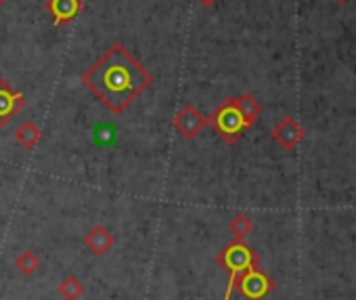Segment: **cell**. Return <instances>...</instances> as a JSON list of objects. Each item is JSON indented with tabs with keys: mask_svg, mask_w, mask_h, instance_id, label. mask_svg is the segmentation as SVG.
Here are the masks:
<instances>
[{
	"mask_svg": "<svg viewBox=\"0 0 356 300\" xmlns=\"http://www.w3.org/2000/svg\"><path fill=\"white\" fill-rule=\"evenodd\" d=\"M252 229H254V223H252V219L248 214H235L229 221V231H231V235L235 239H241L243 242L252 233Z\"/></svg>",
	"mask_w": 356,
	"mask_h": 300,
	"instance_id": "4fadbf2b",
	"label": "cell"
},
{
	"mask_svg": "<svg viewBox=\"0 0 356 300\" xmlns=\"http://www.w3.org/2000/svg\"><path fill=\"white\" fill-rule=\"evenodd\" d=\"M82 82L109 111L122 113L149 88L153 76L124 45L115 42L82 74Z\"/></svg>",
	"mask_w": 356,
	"mask_h": 300,
	"instance_id": "6da1fadb",
	"label": "cell"
},
{
	"mask_svg": "<svg viewBox=\"0 0 356 300\" xmlns=\"http://www.w3.org/2000/svg\"><path fill=\"white\" fill-rule=\"evenodd\" d=\"M197 3H200L204 9H210V7H214V5L218 3V0H197Z\"/></svg>",
	"mask_w": 356,
	"mask_h": 300,
	"instance_id": "9a60e30c",
	"label": "cell"
},
{
	"mask_svg": "<svg viewBox=\"0 0 356 300\" xmlns=\"http://www.w3.org/2000/svg\"><path fill=\"white\" fill-rule=\"evenodd\" d=\"M335 3H339V5H343V3H348V0H335Z\"/></svg>",
	"mask_w": 356,
	"mask_h": 300,
	"instance_id": "2e32d148",
	"label": "cell"
},
{
	"mask_svg": "<svg viewBox=\"0 0 356 300\" xmlns=\"http://www.w3.org/2000/svg\"><path fill=\"white\" fill-rule=\"evenodd\" d=\"M59 296L63 300H80L84 296V283L76 275H65L59 283Z\"/></svg>",
	"mask_w": 356,
	"mask_h": 300,
	"instance_id": "7c38bea8",
	"label": "cell"
},
{
	"mask_svg": "<svg viewBox=\"0 0 356 300\" xmlns=\"http://www.w3.org/2000/svg\"><path fill=\"white\" fill-rule=\"evenodd\" d=\"M208 126L214 128V132L227 143V145H235L252 126L245 122V118L241 116L235 97L225 99L214 111L212 116H208Z\"/></svg>",
	"mask_w": 356,
	"mask_h": 300,
	"instance_id": "7a4b0ae2",
	"label": "cell"
},
{
	"mask_svg": "<svg viewBox=\"0 0 356 300\" xmlns=\"http://www.w3.org/2000/svg\"><path fill=\"white\" fill-rule=\"evenodd\" d=\"M15 141L24 147V149H28V152H32V149H36V145L42 141V130H40V126H36L34 122H24V124H19V128L15 130Z\"/></svg>",
	"mask_w": 356,
	"mask_h": 300,
	"instance_id": "30bf717a",
	"label": "cell"
},
{
	"mask_svg": "<svg viewBox=\"0 0 356 300\" xmlns=\"http://www.w3.org/2000/svg\"><path fill=\"white\" fill-rule=\"evenodd\" d=\"M47 11L55 28L67 26L82 11V0H47Z\"/></svg>",
	"mask_w": 356,
	"mask_h": 300,
	"instance_id": "ba28073f",
	"label": "cell"
},
{
	"mask_svg": "<svg viewBox=\"0 0 356 300\" xmlns=\"http://www.w3.org/2000/svg\"><path fill=\"white\" fill-rule=\"evenodd\" d=\"M0 5H3V0H0Z\"/></svg>",
	"mask_w": 356,
	"mask_h": 300,
	"instance_id": "e0dca14e",
	"label": "cell"
},
{
	"mask_svg": "<svg viewBox=\"0 0 356 300\" xmlns=\"http://www.w3.org/2000/svg\"><path fill=\"white\" fill-rule=\"evenodd\" d=\"M206 126H208V118L191 103L181 107L174 116V128L187 141H193Z\"/></svg>",
	"mask_w": 356,
	"mask_h": 300,
	"instance_id": "5b68a950",
	"label": "cell"
},
{
	"mask_svg": "<svg viewBox=\"0 0 356 300\" xmlns=\"http://www.w3.org/2000/svg\"><path fill=\"white\" fill-rule=\"evenodd\" d=\"M304 128L298 124V120L296 118H291V116H287V118H283L275 128H273V139L283 147V149H287V152H291V149H296L300 143H302V139H304Z\"/></svg>",
	"mask_w": 356,
	"mask_h": 300,
	"instance_id": "52a82bcc",
	"label": "cell"
},
{
	"mask_svg": "<svg viewBox=\"0 0 356 300\" xmlns=\"http://www.w3.org/2000/svg\"><path fill=\"white\" fill-rule=\"evenodd\" d=\"M26 107L24 93L11 88L7 80L0 78V128H5Z\"/></svg>",
	"mask_w": 356,
	"mask_h": 300,
	"instance_id": "8992f818",
	"label": "cell"
},
{
	"mask_svg": "<svg viewBox=\"0 0 356 300\" xmlns=\"http://www.w3.org/2000/svg\"><path fill=\"white\" fill-rule=\"evenodd\" d=\"M258 254L241 239H233L229 246H225L218 254H216V265L220 269H237L241 273H245L248 269L258 267Z\"/></svg>",
	"mask_w": 356,
	"mask_h": 300,
	"instance_id": "3957f363",
	"label": "cell"
},
{
	"mask_svg": "<svg viewBox=\"0 0 356 300\" xmlns=\"http://www.w3.org/2000/svg\"><path fill=\"white\" fill-rule=\"evenodd\" d=\"M235 103H237V107H239L241 116L245 118V122H248L250 126H254V122H256V120L260 118V113H262V105H260V101H258L254 95L243 93V95L235 97Z\"/></svg>",
	"mask_w": 356,
	"mask_h": 300,
	"instance_id": "8fae6325",
	"label": "cell"
},
{
	"mask_svg": "<svg viewBox=\"0 0 356 300\" xmlns=\"http://www.w3.org/2000/svg\"><path fill=\"white\" fill-rule=\"evenodd\" d=\"M15 267H17V271H19L22 275L32 277V275L40 269V258H38L32 250H24V252L17 256Z\"/></svg>",
	"mask_w": 356,
	"mask_h": 300,
	"instance_id": "5bb4252c",
	"label": "cell"
},
{
	"mask_svg": "<svg viewBox=\"0 0 356 300\" xmlns=\"http://www.w3.org/2000/svg\"><path fill=\"white\" fill-rule=\"evenodd\" d=\"M237 287L245 300H264L275 290V281L262 269L254 267L237 279Z\"/></svg>",
	"mask_w": 356,
	"mask_h": 300,
	"instance_id": "277c9868",
	"label": "cell"
},
{
	"mask_svg": "<svg viewBox=\"0 0 356 300\" xmlns=\"http://www.w3.org/2000/svg\"><path fill=\"white\" fill-rule=\"evenodd\" d=\"M82 244H84L95 256H103V254H107V252L115 246V235H113L107 227L95 225V227L84 235Z\"/></svg>",
	"mask_w": 356,
	"mask_h": 300,
	"instance_id": "9c48e42d",
	"label": "cell"
}]
</instances>
